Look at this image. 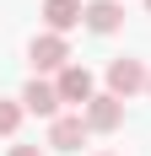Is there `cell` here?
Wrapping results in <instances>:
<instances>
[{
    "instance_id": "6da1fadb",
    "label": "cell",
    "mask_w": 151,
    "mask_h": 156,
    "mask_svg": "<svg viewBox=\"0 0 151 156\" xmlns=\"http://www.w3.org/2000/svg\"><path fill=\"white\" fill-rule=\"evenodd\" d=\"M27 59H32V70H54L60 76L65 65H70V43H65V32H38L27 43Z\"/></svg>"
},
{
    "instance_id": "7a4b0ae2",
    "label": "cell",
    "mask_w": 151,
    "mask_h": 156,
    "mask_svg": "<svg viewBox=\"0 0 151 156\" xmlns=\"http://www.w3.org/2000/svg\"><path fill=\"white\" fill-rule=\"evenodd\" d=\"M146 81H151V70L140 59H130V54H119V59L108 65V92L113 97H135V92H146Z\"/></svg>"
},
{
    "instance_id": "3957f363",
    "label": "cell",
    "mask_w": 151,
    "mask_h": 156,
    "mask_svg": "<svg viewBox=\"0 0 151 156\" xmlns=\"http://www.w3.org/2000/svg\"><path fill=\"white\" fill-rule=\"evenodd\" d=\"M81 113H87V129H92V135H113V129L124 124V97L103 92V97H92Z\"/></svg>"
},
{
    "instance_id": "277c9868",
    "label": "cell",
    "mask_w": 151,
    "mask_h": 156,
    "mask_svg": "<svg viewBox=\"0 0 151 156\" xmlns=\"http://www.w3.org/2000/svg\"><path fill=\"white\" fill-rule=\"evenodd\" d=\"M87 113H60V119H49V145L54 151H81L87 145Z\"/></svg>"
},
{
    "instance_id": "5b68a950",
    "label": "cell",
    "mask_w": 151,
    "mask_h": 156,
    "mask_svg": "<svg viewBox=\"0 0 151 156\" xmlns=\"http://www.w3.org/2000/svg\"><path fill=\"white\" fill-rule=\"evenodd\" d=\"M22 108H27V113H38V119H60V86L32 76L27 86H22Z\"/></svg>"
},
{
    "instance_id": "8992f818",
    "label": "cell",
    "mask_w": 151,
    "mask_h": 156,
    "mask_svg": "<svg viewBox=\"0 0 151 156\" xmlns=\"http://www.w3.org/2000/svg\"><path fill=\"white\" fill-rule=\"evenodd\" d=\"M54 86H60V102H81V108L97 97V92H92V70H87V65H65L60 76H54Z\"/></svg>"
},
{
    "instance_id": "52a82bcc",
    "label": "cell",
    "mask_w": 151,
    "mask_h": 156,
    "mask_svg": "<svg viewBox=\"0 0 151 156\" xmlns=\"http://www.w3.org/2000/svg\"><path fill=\"white\" fill-rule=\"evenodd\" d=\"M81 22H87L92 32H103V38H108V32H119V27H124V5H119V0H92Z\"/></svg>"
},
{
    "instance_id": "ba28073f",
    "label": "cell",
    "mask_w": 151,
    "mask_h": 156,
    "mask_svg": "<svg viewBox=\"0 0 151 156\" xmlns=\"http://www.w3.org/2000/svg\"><path fill=\"white\" fill-rule=\"evenodd\" d=\"M81 16H87V5H81V0H43V22H49V32H70V27H81Z\"/></svg>"
},
{
    "instance_id": "9c48e42d",
    "label": "cell",
    "mask_w": 151,
    "mask_h": 156,
    "mask_svg": "<svg viewBox=\"0 0 151 156\" xmlns=\"http://www.w3.org/2000/svg\"><path fill=\"white\" fill-rule=\"evenodd\" d=\"M22 113H27L22 102H0V135H6V140H11L16 129H22Z\"/></svg>"
},
{
    "instance_id": "30bf717a",
    "label": "cell",
    "mask_w": 151,
    "mask_h": 156,
    "mask_svg": "<svg viewBox=\"0 0 151 156\" xmlns=\"http://www.w3.org/2000/svg\"><path fill=\"white\" fill-rule=\"evenodd\" d=\"M6 156H43V151H38V145H11Z\"/></svg>"
},
{
    "instance_id": "8fae6325",
    "label": "cell",
    "mask_w": 151,
    "mask_h": 156,
    "mask_svg": "<svg viewBox=\"0 0 151 156\" xmlns=\"http://www.w3.org/2000/svg\"><path fill=\"white\" fill-rule=\"evenodd\" d=\"M97 156H113V151H97Z\"/></svg>"
},
{
    "instance_id": "7c38bea8",
    "label": "cell",
    "mask_w": 151,
    "mask_h": 156,
    "mask_svg": "<svg viewBox=\"0 0 151 156\" xmlns=\"http://www.w3.org/2000/svg\"><path fill=\"white\" fill-rule=\"evenodd\" d=\"M146 92H151V81H146Z\"/></svg>"
},
{
    "instance_id": "4fadbf2b",
    "label": "cell",
    "mask_w": 151,
    "mask_h": 156,
    "mask_svg": "<svg viewBox=\"0 0 151 156\" xmlns=\"http://www.w3.org/2000/svg\"><path fill=\"white\" fill-rule=\"evenodd\" d=\"M146 11H151V0H146Z\"/></svg>"
}]
</instances>
